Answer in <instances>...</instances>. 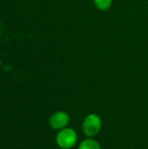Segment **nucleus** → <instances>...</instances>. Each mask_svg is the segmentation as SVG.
<instances>
[{"mask_svg": "<svg viewBox=\"0 0 148 149\" xmlns=\"http://www.w3.org/2000/svg\"><path fill=\"white\" fill-rule=\"evenodd\" d=\"M102 128V120L100 117L96 113L88 114L82 124V129L84 134L88 138H92L99 134Z\"/></svg>", "mask_w": 148, "mask_h": 149, "instance_id": "f257e3e1", "label": "nucleus"}, {"mask_svg": "<svg viewBox=\"0 0 148 149\" xmlns=\"http://www.w3.org/2000/svg\"><path fill=\"white\" fill-rule=\"evenodd\" d=\"M78 141V135L74 129L65 127L59 130L56 137L58 146L62 149H70L73 148Z\"/></svg>", "mask_w": 148, "mask_h": 149, "instance_id": "f03ea898", "label": "nucleus"}, {"mask_svg": "<svg viewBox=\"0 0 148 149\" xmlns=\"http://www.w3.org/2000/svg\"><path fill=\"white\" fill-rule=\"evenodd\" d=\"M70 121V117L67 113L64 111H58L54 113L49 120L50 126L55 130H62L67 127Z\"/></svg>", "mask_w": 148, "mask_h": 149, "instance_id": "7ed1b4c3", "label": "nucleus"}, {"mask_svg": "<svg viewBox=\"0 0 148 149\" xmlns=\"http://www.w3.org/2000/svg\"><path fill=\"white\" fill-rule=\"evenodd\" d=\"M78 149H101L100 145L92 138H88L81 141Z\"/></svg>", "mask_w": 148, "mask_h": 149, "instance_id": "20e7f679", "label": "nucleus"}, {"mask_svg": "<svg viewBox=\"0 0 148 149\" xmlns=\"http://www.w3.org/2000/svg\"><path fill=\"white\" fill-rule=\"evenodd\" d=\"M113 0H94V3L98 9L101 10H106L110 8Z\"/></svg>", "mask_w": 148, "mask_h": 149, "instance_id": "39448f33", "label": "nucleus"}]
</instances>
